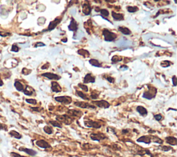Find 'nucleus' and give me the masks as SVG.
Listing matches in <instances>:
<instances>
[{
    "mask_svg": "<svg viewBox=\"0 0 177 157\" xmlns=\"http://www.w3.org/2000/svg\"><path fill=\"white\" fill-rule=\"evenodd\" d=\"M103 35L104 39L106 42H113L117 38V35L112 31H110L107 29H104L103 30Z\"/></svg>",
    "mask_w": 177,
    "mask_h": 157,
    "instance_id": "1",
    "label": "nucleus"
},
{
    "mask_svg": "<svg viewBox=\"0 0 177 157\" xmlns=\"http://www.w3.org/2000/svg\"><path fill=\"white\" fill-rule=\"evenodd\" d=\"M157 94V89L154 87H148V91L144 92L143 94V97L144 98L148 100H151L152 98H155V96Z\"/></svg>",
    "mask_w": 177,
    "mask_h": 157,
    "instance_id": "2",
    "label": "nucleus"
},
{
    "mask_svg": "<svg viewBox=\"0 0 177 157\" xmlns=\"http://www.w3.org/2000/svg\"><path fill=\"white\" fill-rule=\"evenodd\" d=\"M56 121L59 122L60 123H62L64 124L71 125L73 123V118L68 116L67 114H63V115H57L56 116Z\"/></svg>",
    "mask_w": 177,
    "mask_h": 157,
    "instance_id": "3",
    "label": "nucleus"
},
{
    "mask_svg": "<svg viewBox=\"0 0 177 157\" xmlns=\"http://www.w3.org/2000/svg\"><path fill=\"white\" fill-rule=\"evenodd\" d=\"M84 125L87 127L95 128V129H99L102 127V124L100 122L92 121V120L85 121H84Z\"/></svg>",
    "mask_w": 177,
    "mask_h": 157,
    "instance_id": "4",
    "label": "nucleus"
},
{
    "mask_svg": "<svg viewBox=\"0 0 177 157\" xmlns=\"http://www.w3.org/2000/svg\"><path fill=\"white\" fill-rule=\"evenodd\" d=\"M74 105H75L77 107H80L82 109H92V110H96V107L94 105H90L87 102H80V101H76L74 102Z\"/></svg>",
    "mask_w": 177,
    "mask_h": 157,
    "instance_id": "5",
    "label": "nucleus"
},
{
    "mask_svg": "<svg viewBox=\"0 0 177 157\" xmlns=\"http://www.w3.org/2000/svg\"><path fill=\"white\" fill-rule=\"evenodd\" d=\"M92 104L93 105H95L96 106L100 108H104V109H107L110 107V104L107 100H93L92 101Z\"/></svg>",
    "mask_w": 177,
    "mask_h": 157,
    "instance_id": "6",
    "label": "nucleus"
},
{
    "mask_svg": "<svg viewBox=\"0 0 177 157\" xmlns=\"http://www.w3.org/2000/svg\"><path fill=\"white\" fill-rule=\"evenodd\" d=\"M55 100L57 102L64 105H69L72 102V98L70 96H57L55 97Z\"/></svg>",
    "mask_w": 177,
    "mask_h": 157,
    "instance_id": "7",
    "label": "nucleus"
},
{
    "mask_svg": "<svg viewBox=\"0 0 177 157\" xmlns=\"http://www.w3.org/2000/svg\"><path fill=\"white\" fill-rule=\"evenodd\" d=\"M90 138L93 141H100L102 140H104V139H107V136L103 134V133H97V134L92 133L90 135Z\"/></svg>",
    "mask_w": 177,
    "mask_h": 157,
    "instance_id": "8",
    "label": "nucleus"
},
{
    "mask_svg": "<svg viewBox=\"0 0 177 157\" xmlns=\"http://www.w3.org/2000/svg\"><path fill=\"white\" fill-rule=\"evenodd\" d=\"M62 21V19L58 17V18H55L54 20H53L52 22L49 23V25L48 26V29H46L47 31H51L53 29H55V27L59 24V23Z\"/></svg>",
    "mask_w": 177,
    "mask_h": 157,
    "instance_id": "9",
    "label": "nucleus"
},
{
    "mask_svg": "<svg viewBox=\"0 0 177 157\" xmlns=\"http://www.w3.org/2000/svg\"><path fill=\"white\" fill-rule=\"evenodd\" d=\"M35 144H36L37 146L40 147V148H42V149H48V148L51 147V145L47 141H46L45 140H43V139H40V140L37 141L35 142Z\"/></svg>",
    "mask_w": 177,
    "mask_h": 157,
    "instance_id": "10",
    "label": "nucleus"
},
{
    "mask_svg": "<svg viewBox=\"0 0 177 157\" xmlns=\"http://www.w3.org/2000/svg\"><path fill=\"white\" fill-rule=\"evenodd\" d=\"M42 76L46 78L49 80H59L61 78V77L55 74V73H50V72H46V73H44L42 74Z\"/></svg>",
    "mask_w": 177,
    "mask_h": 157,
    "instance_id": "11",
    "label": "nucleus"
},
{
    "mask_svg": "<svg viewBox=\"0 0 177 157\" xmlns=\"http://www.w3.org/2000/svg\"><path fill=\"white\" fill-rule=\"evenodd\" d=\"M67 115L70 117H77L80 118L82 115V112L81 111L77 110H69L67 111Z\"/></svg>",
    "mask_w": 177,
    "mask_h": 157,
    "instance_id": "12",
    "label": "nucleus"
},
{
    "mask_svg": "<svg viewBox=\"0 0 177 157\" xmlns=\"http://www.w3.org/2000/svg\"><path fill=\"white\" fill-rule=\"evenodd\" d=\"M96 78L93 76L91 73H87L85 76V78L83 80V83L84 84H87V83H94L96 82Z\"/></svg>",
    "mask_w": 177,
    "mask_h": 157,
    "instance_id": "13",
    "label": "nucleus"
},
{
    "mask_svg": "<svg viewBox=\"0 0 177 157\" xmlns=\"http://www.w3.org/2000/svg\"><path fill=\"white\" fill-rule=\"evenodd\" d=\"M77 22L75 20L74 17H71V23L68 26V29L71 31H74V32H77Z\"/></svg>",
    "mask_w": 177,
    "mask_h": 157,
    "instance_id": "14",
    "label": "nucleus"
},
{
    "mask_svg": "<svg viewBox=\"0 0 177 157\" xmlns=\"http://www.w3.org/2000/svg\"><path fill=\"white\" fill-rule=\"evenodd\" d=\"M91 6L89 3H85L82 4V13L85 14V15H88L91 13Z\"/></svg>",
    "mask_w": 177,
    "mask_h": 157,
    "instance_id": "15",
    "label": "nucleus"
},
{
    "mask_svg": "<svg viewBox=\"0 0 177 157\" xmlns=\"http://www.w3.org/2000/svg\"><path fill=\"white\" fill-rule=\"evenodd\" d=\"M137 142H144L145 144H150L151 142V136H142L137 139Z\"/></svg>",
    "mask_w": 177,
    "mask_h": 157,
    "instance_id": "16",
    "label": "nucleus"
},
{
    "mask_svg": "<svg viewBox=\"0 0 177 157\" xmlns=\"http://www.w3.org/2000/svg\"><path fill=\"white\" fill-rule=\"evenodd\" d=\"M51 89L53 92H55V93H59L62 91V88L57 82L55 81H52L51 82Z\"/></svg>",
    "mask_w": 177,
    "mask_h": 157,
    "instance_id": "17",
    "label": "nucleus"
},
{
    "mask_svg": "<svg viewBox=\"0 0 177 157\" xmlns=\"http://www.w3.org/2000/svg\"><path fill=\"white\" fill-rule=\"evenodd\" d=\"M165 141L170 145L176 146L177 145V139L174 136H167L165 138Z\"/></svg>",
    "mask_w": 177,
    "mask_h": 157,
    "instance_id": "18",
    "label": "nucleus"
},
{
    "mask_svg": "<svg viewBox=\"0 0 177 157\" xmlns=\"http://www.w3.org/2000/svg\"><path fill=\"white\" fill-rule=\"evenodd\" d=\"M19 150L22 151V152H25L27 154H29L30 156H32V157H34L37 154V152L35 151V150H32V149H29V148H26V147H20Z\"/></svg>",
    "mask_w": 177,
    "mask_h": 157,
    "instance_id": "19",
    "label": "nucleus"
},
{
    "mask_svg": "<svg viewBox=\"0 0 177 157\" xmlns=\"http://www.w3.org/2000/svg\"><path fill=\"white\" fill-rule=\"evenodd\" d=\"M111 16L115 21H122L124 20V15L121 13H116L114 11L111 12Z\"/></svg>",
    "mask_w": 177,
    "mask_h": 157,
    "instance_id": "20",
    "label": "nucleus"
},
{
    "mask_svg": "<svg viewBox=\"0 0 177 157\" xmlns=\"http://www.w3.org/2000/svg\"><path fill=\"white\" fill-rule=\"evenodd\" d=\"M136 111L138 112V113L140 114V116H146L148 115V111L146 108H145L143 106H138L136 107Z\"/></svg>",
    "mask_w": 177,
    "mask_h": 157,
    "instance_id": "21",
    "label": "nucleus"
},
{
    "mask_svg": "<svg viewBox=\"0 0 177 157\" xmlns=\"http://www.w3.org/2000/svg\"><path fill=\"white\" fill-rule=\"evenodd\" d=\"M118 31L122 33L123 35H129L132 34V31H130V29H129L127 27H124V26H118Z\"/></svg>",
    "mask_w": 177,
    "mask_h": 157,
    "instance_id": "22",
    "label": "nucleus"
},
{
    "mask_svg": "<svg viewBox=\"0 0 177 157\" xmlns=\"http://www.w3.org/2000/svg\"><path fill=\"white\" fill-rule=\"evenodd\" d=\"M24 94H25L26 95H33V92H34V89H33V88L30 87V86H28V85H26V87H25V89H24Z\"/></svg>",
    "mask_w": 177,
    "mask_h": 157,
    "instance_id": "23",
    "label": "nucleus"
},
{
    "mask_svg": "<svg viewBox=\"0 0 177 157\" xmlns=\"http://www.w3.org/2000/svg\"><path fill=\"white\" fill-rule=\"evenodd\" d=\"M14 86H15V89L18 91H23L24 89V85L18 80H15V83H14Z\"/></svg>",
    "mask_w": 177,
    "mask_h": 157,
    "instance_id": "24",
    "label": "nucleus"
},
{
    "mask_svg": "<svg viewBox=\"0 0 177 157\" xmlns=\"http://www.w3.org/2000/svg\"><path fill=\"white\" fill-rule=\"evenodd\" d=\"M77 53L80 55L83 56L84 58H88V57H89V55H90L89 52H88V51H87V50H85V49H83V48L79 49V50L77 51Z\"/></svg>",
    "mask_w": 177,
    "mask_h": 157,
    "instance_id": "25",
    "label": "nucleus"
},
{
    "mask_svg": "<svg viewBox=\"0 0 177 157\" xmlns=\"http://www.w3.org/2000/svg\"><path fill=\"white\" fill-rule=\"evenodd\" d=\"M88 62H89L90 64H91V65L93 66H96V67H102L101 64H100L99 61H98V60H96V59H91V60H89Z\"/></svg>",
    "mask_w": 177,
    "mask_h": 157,
    "instance_id": "26",
    "label": "nucleus"
},
{
    "mask_svg": "<svg viewBox=\"0 0 177 157\" xmlns=\"http://www.w3.org/2000/svg\"><path fill=\"white\" fill-rule=\"evenodd\" d=\"M9 134L11 136H13V137H14V138L17 139H21L22 138V136L19 133L16 132V131H14V130H12V131L9 132Z\"/></svg>",
    "mask_w": 177,
    "mask_h": 157,
    "instance_id": "27",
    "label": "nucleus"
},
{
    "mask_svg": "<svg viewBox=\"0 0 177 157\" xmlns=\"http://www.w3.org/2000/svg\"><path fill=\"white\" fill-rule=\"evenodd\" d=\"M76 94H77L79 97H80L81 98L85 100H89V98L85 94L84 92H82V91H76Z\"/></svg>",
    "mask_w": 177,
    "mask_h": 157,
    "instance_id": "28",
    "label": "nucleus"
},
{
    "mask_svg": "<svg viewBox=\"0 0 177 157\" xmlns=\"http://www.w3.org/2000/svg\"><path fill=\"white\" fill-rule=\"evenodd\" d=\"M99 12L100 13V14H101V16H102L104 19H105L106 17H109V11L107 10V9H104V8L100 9Z\"/></svg>",
    "mask_w": 177,
    "mask_h": 157,
    "instance_id": "29",
    "label": "nucleus"
},
{
    "mask_svg": "<svg viewBox=\"0 0 177 157\" xmlns=\"http://www.w3.org/2000/svg\"><path fill=\"white\" fill-rule=\"evenodd\" d=\"M151 142H156V143H158V144H162L163 142V141L162 139H161L159 138L158 136H151Z\"/></svg>",
    "mask_w": 177,
    "mask_h": 157,
    "instance_id": "30",
    "label": "nucleus"
},
{
    "mask_svg": "<svg viewBox=\"0 0 177 157\" xmlns=\"http://www.w3.org/2000/svg\"><path fill=\"white\" fill-rule=\"evenodd\" d=\"M49 123L53 127H58V128H62V124L57 121H49Z\"/></svg>",
    "mask_w": 177,
    "mask_h": 157,
    "instance_id": "31",
    "label": "nucleus"
},
{
    "mask_svg": "<svg viewBox=\"0 0 177 157\" xmlns=\"http://www.w3.org/2000/svg\"><path fill=\"white\" fill-rule=\"evenodd\" d=\"M44 131L45 133H46L47 134H52L53 133V129L51 127L46 125L44 127Z\"/></svg>",
    "mask_w": 177,
    "mask_h": 157,
    "instance_id": "32",
    "label": "nucleus"
},
{
    "mask_svg": "<svg viewBox=\"0 0 177 157\" xmlns=\"http://www.w3.org/2000/svg\"><path fill=\"white\" fill-rule=\"evenodd\" d=\"M122 57H120L118 55H114L111 58V62H112V63H117V62L122 61Z\"/></svg>",
    "mask_w": 177,
    "mask_h": 157,
    "instance_id": "33",
    "label": "nucleus"
},
{
    "mask_svg": "<svg viewBox=\"0 0 177 157\" xmlns=\"http://www.w3.org/2000/svg\"><path fill=\"white\" fill-rule=\"evenodd\" d=\"M127 10L129 13H135L138 11V8L137 6H127Z\"/></svg>",
    "mask_w": 177,
    "mask_h": 157,
    "instance_id": "34",
    "label": "nucleus"
},
{
    "mask_svg": "<svg viewBox=\"0 0 177 157\" xmlns=\"http://www.w3.org/2000/svg\"><path fill=\"white\" fill-rule=\"evenodd\" d=\"M171 64H172L171 62L168 61V60H165V61H162V62H161V66H162V67H168V66H170Z\"/></svg>",
    "mask_w": 177,
    "mask_h": 157,
    "instance_id": "35",
    "label": "nucleus"
},
{
    "mask_svg": "<svg viewBox=\"0 0 177 157\" xmlns=\"http://www.w3.org/2000/svg\"><path fill=\"white\" fill-rule=\"evenodd\" d=\"M99 94L100 93L99 92H96V91H92L91 92V95H90V97L92 99H94V100H96L98 98V96H99Z\"/></svg>",
    "mask_w": 177,
    "mask_h": 157,
    "instance_id": "36",
    "label": "nucleus"
},
{
    "mask_svg": "<svg viewBox=\"0 0 177 157\" xmlns=\"http://www.w3.org/2000/svg\"><path fill=\"white\" fill-rule=\"evenodd\" d=\"M78 87L80 88L81 89H82L83 91H85V92H87V91H88V87H87V85H85V84H82V83H79V84H78Z\"/></svg>",
    "mask_w": 177,
    "mask_h": 157,
    "instance_id": "37",
    "label": "nucleus"
},
{
    "mask_svg": "<svg viewBox=\"0 0 177 157\" xmlns=\"http://www.w3.org/2000/svg\"><path fill=\"white\" fill-rule=\"evenodd\" d=\"M26 102L29 104H31V105L37 104V100L35 99H26Z\"/></svg>",
    "mask_w": 177,
    "mask_h": 157,
    "instance_id": "38",
    "label": "nucleus"
},
{
    "mask_svg": "<svg viewBox=\"0 0 177 157\" xmlns=\"http://www.w3.org/2000/svg\"><path fill=\"white\" fill-rule=\"evenodd\" d=\"M161 149L162 151L164 152H168L170 150H172V147L170 146H167V145H163V146L161 147Z\"/></svg>",
    "mask_w": 177,
    "mask_h": 157,
    "instance_id": "39",
    "label": "nucleus"
},
{
    "mask_svg": "<svg viewBox=\"0 0 177 157\" xmlns=\"http://www.w3.org/2000/svg\"><path fill=\"white\" fill-rule=\"evenodd\" d=\"M154 119L156 120V121H162V116L161 115V114H156V115H154Z\"/></svg>",
    "mask_w": 177,
    "mask_h": 157,
    "instance_id": "40",
    "label": "nucleus"
},
{
    "mask_svg": "<svg viewBox=\"0 0 177 157\" xmlns=\"http://www.w3.org/2000/svg\"><path fill=\"white\" fill-rule=\"evenodd\" d=\"M22 74H24V75H29L30 73H31V70H29V69H27L26 68H24L23 69H22Z\"/></svg>",
    "mask_w": 177,
    "mask_h": 157,
    "instance_id": "41",
    "label": "nucleus"
},
{
    "mask_svg": "<svg viewBox=\"0 0 177 157\" xmlns=\"http://www.w3.org/2000/svg\"><path fill=\"white\" fill-rule=\"evenodd\" d=\"M11 33H8V32H6V31H0V36L5 37H7L8 35H11Z\"/></svg>",
    "mask_w": 177,
    "mask_h": 157,
    "instance_id": "42",
    "label": "nucleus"
},
{
    "mask_svg": "<svg viewBox=\"0 0 177 157\" xmlns=\"http://www.w3.org/2000/svg\"><path fill=\"white\" fill-rule=\"evenodd\" d=\"M19 50V48L16 44H13L11 47V51L13 52H18Z\"/></svg>",
    "mask_w": 177,
    "mask_h": 157,
    "instance_id": "43",
    "label": "nucleus"
},
{
    "mask_svg": "<svg viewBox=\"0 0 177 157\" xmlns=\"http://www.w3.org/2000/svg\"><path fill=\"white\" fill-rule=\"evenodd\" d=\"M105 78V79L106 80H107L109 81V82H111V83H114V81H115V79L114 78H112V77L111 76H108V77H104Z\"/></svg>",
    "mask_w": 177,
    "mask_h": 157,
    "instance_id": "44",
    "label": "nucleus"
},
{
    "mask_svg": "<svg viewBox=\"0 0 177 157\" xmlns=\"http://www.w3.org/2000/svg\"><path fill=\"white\" fill-rule=\"evenodd\" d=\"M172 83H173L174 87H176V86H177V80L176 76H173V77H172Z\"/></svg>",
    "mask_w": 177,
    "mask_h": 157,
    "instance_id": "45",
    "label": "nucleus"
},
{
    "mask_svg": "<svg viewBox=\"0 0 177 157\" xmlns=\"http://www.w3.org/2000/svg\"><path fill=\"white\" fill-rule=\"evenodd\" d=\"M11 154L13 157H24V156H22V155H20V154H19L17 153H15V152H11Z\"/></svg>",
    "mask_w": 177,
    "mask_h": 157,
    "instance_id": "46",
    "label": "nucleus"
},
{
    "mask_svg": "<svg viewBox=\"0 0 177 157\" xmlns=\"http://www.w3.org/2000/svg\"><path fill=\"white\" fill-rule=\"evenodd\" d=\"M44 46H45V44L42 43V42H37L35 45V47L37 48L38 47H44Z\"/></svg>",
    "mask_w": 177,
    "mask_h": 157,
    "instance_id": "47",
    "label": "nucleus"
},
{
    "mask_svg": "<svg viewBox=\"0 0 177 157\" xmlns=\"http://www.w3.org/2000/svg\"><path fill=\"white\" fill-rule=\"evenodd\" d=\"M30 109L32 110H33V111H40V108L39 107H30Z\"/></svg>",
    "mask_w": 177,
    "mask_h": 157,
    "instance_id": "48",
    "label": "nucleus"
},
{
    "mask_svg": "<svg viewBox=\"0 0 177 157\" xmlns=\"http://www.w3.org/2000/svg\"><path fill=\"white\" fill-rule=\"evenodd\" d=\"M129 132V129H122V133L123 134H127Z\"/></svg>",
    "mask_w": 177,
    "mask_h": 157,
    "instance_id": "49",
    "label": "nucleus"
},
{
    "mask_svg": "<svg viewBox=\"0 0 177 157\" xmlns=\"http://www.w3.org/2000/svg\"><path fill=\"white\" fill-rule=\"evenodd\" d=\"M3 84H4V82H3V81L1 79V77H0V87L3 86Z\"/></svg>",
    "mask_w": 177,
    "mask_h": 157,
    "instance_id": "50",
    "label": "nucleus"
},
{
    "mask_svg": "<svg viewBox=\"0 0 177 157\" xmlns=\"http://www.w3.org/2000/svg\"><path fill=\"white\" fill-rule=\"evenodd\" d=\"M4 127H6L4 125H2V124H0V129H4Z\"/></svg>",
    "mask_w": 177,
    "mask_h": 157,
    "instance_id": "51",
    "label": "nucleus"
},
{
    "mask_svg": "<svg viewBox=\"0 0 177 157\" xmlns=\"http://www.w3.org/2000/svg\"><path fill=\"white\" fill-rule=\"evenodd\" d=\"M62 42H67V38H65V39L62 40Z\"/></svg>",
    "mask_w": 177,
    "mask_h": 157,
    "instance_id": "52",
    "label": "nucleus"
}]
</instances>
